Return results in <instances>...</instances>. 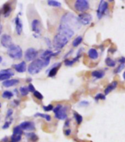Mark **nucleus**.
<instances>
[{"instance_id":"obj_1","label":"nucleus","mask_w":125,"mask_h":142,"mask_svg":"<svg viewBox=\"0 0 125 142\" xmlns=\"http://www.w3.org/2000/svg\"><path fill=\"white\" fill-rule=\"evenodd\" d=\"M50 63V60L36 59L33 60L28 66V71L30 74H38L44 67L48 66Z\"/></svg>"},{"instance_id":"obj_2","label":"nucleus","mask_w":125,"mask_h":142,"mask_svg":"<svg viewBox=\"0 0 125 142\" xmlns=\"http://www.w3.org/2000/svg\"><path fill=\"white\" fill-rule=\"evenodd\" d=\"M68 41H69V39L67 37L57 33L54 38L53 45L56 50H59L62 49L68 43Z\"/></svg>"},{"instance_id":"obj_3","label":"nucleus","mask_w":125,"mask_h":142,"mask_svg":"<svg viewBox=\"0 0 125 142\" xmlns=\"http://www.w3.org/2000/svg\"><path fill=\"white\" fill-rule=\"evenodd\" d=\"M8 54L10 58L15 59V60L21 59L23 57L22 49L18 45H15V44H13L8 49Z\"/></svg>"},{"instance_id":"obj_4","label":"nucleus","mask_w":125,"mask_h":142,"mask_svg":"<svg viewBox=\"0 0 125 142\" xmlns=\"http://www.w3.org/2000/svg\"><path fill=\"white\" fill-rule=\"evenodd\" d=\"M61 23L62 24H65L70 26L71 28H72V25L73 26H77V25H79V24H80L78 22L77 18L75 17V16L73 14L70 13H67L62 17Z\"/></svg>"},{"instance_id":"obj_5","label":"nucleus","mask_w":125,"mask_h":142,"mask_svg":"<svg viewBox=\"0 0 125 142\" xmlns=\"http://www.w3.org/2000/svg\"><path fill=\"white\" fill-rule=\"evenodd\" d=\"M53 111L55 114V117L59 120H64L67 118V107L63 106L62 105H57L55 107H54Z\"/></svg>"},{"instance_id":"obj_6","label":"nucleus","mask_w":125,"mask_h":142,"mask_svg":"<svg viewBox=\"0 0 125 142\" xmlns=\"http://www.w3.org/2000/svg\"><path fill=\"white\" fill-rule=\"evenodd\" d=\"M58 33L61 34V35L67 37L68 39H70L74 36L75 32H74V30L72 28H71L70 26H68L65 24L61 23L59 27V29H58Z\"/></svg>"},{"instance_id":"obj_7","label":"nucleus","mask_w":125,"mask_h":142,"mask_svg":"<svg viewBox=\"0 0 125 142\" xmlns=\"http://www.w3.org/2000/svg\"><path fill=\"white\" fill-rule=\"evenodd\" d=\"M75 9L78 12H85L89 8V3L86 0H77L74 5Z\"/></svg>"},{"instance_id":"obj_8","label":"nucleus","mask_w":125,"mask_h":142,"mask_svg":"<svg viewBox=\"0 0 125 142\" xmlns=\"http://www.w3.org/2000/svg\"><path fill=\"white\" fill-rule=\"evenodd\" d=\"M77 20L80 24L83 25H88L92 21V16L87 13H83L78 16Z\"/></svg>"},{"instance_id":"obj_9","label":"nucleus","mask_w":125,"mask_h":142,"mask_svg":"<svg viewBox=\"0 0 125 142\" xmlns=\"http://www.w3.org/2000/svg\"><path fill=\"white\" fill-rule=\"evenodd\" d=\"M108 9V3L105 1H100L97 11V15L99 19H102Z\"/></svg>"},{"instance_id":"obj_10","label":"nucleus","mask_w":125,"mask_h":142,"mask_svg":"<svg viewBox=\"0 0 125 142\" xmlns=\"http://www.w3.org/2000/svg\"><path fill=\"white\" fill-rule=\"evenodd\" d=\"M38 55V52L34 48H29L25 52L24 58L27 61H33Z\"/></svg>"},{"instance_id":"obj_11","label":"nucleus","mask_w":125,"mask_h":142,"mask_svg":"<svg viewBox=\"0 0 125 142\" xmlns=\"http://www.w3.org/2000/svg\"><path fill=\"white\" fill-rule=\"evenodd\" d=\"M0 42H1V44L2 47L8 49H9L13 44L11 36L8 34H4L2 36L1 39H0Z\"/></svg>"},{"instance_id":"obj_12","label":"nucleus","mask_w":125,"mask_h":142,"mask_svg":"<svg viewBox=\"0 0 125 142\" xmlns=\"http://www.w3.org/2000/svg\"><path fill=\"white\" fill-rule=\"evenodd\" d=\"M59 53H60V51H57L56 52H54L51 49H46L40 55V59H42V60H51V58L52 57L56 56Z\"/></svg>"},{"instance_id":"obj_13","label":"nucleus","mask_w":125,"mask_h":142,"mask_svg":"<svg viewBox=\"0 0 125 142\" xmlns=\"http://www.w3.org/2000/svg\"><path fill=\"white\" fill-rule=\"evenodd\" d=\"M62 66L61 63H54L48 70L46 71V73H48V77H54L56 76V74H57V71L59 70V69L60 68V66Z\"/></svg>"},{"instance_id":"obj_14","label":"nucleus","mask_w":125,"mask_h":142,"mask_svg":"<svg viewBox=\"0 0 125 142\" xmlns=\"http://www.w3.org/2000/svg\"><path fill=\"white\" fill-rule=\"evenodd\" d=\"M19 126L23 130H27V131H32L35 129V124L32 121H24L21 123Z\"/></svg>"},{"instance_id":"obj_15","label":"nucleus","mask_w":125,"mask_h":142,"mask_svg":"<svg viewBox=\"0 0 125 142\" xmlns=\"http://www.w3.org/2000/svg\"><path fill=\"white\" fill-rule=\"evenodd\" d=\"M40 27H41V22L38 19H34L32 22V29L35 34L40 35L41 33L40 30Z\"/></svg>"},{"instance_id":"obj_16","label":"nucleus","mask_w":125,"mask_h":142,"mask_svg":"<svg viewBox=\"0 0 125 142\" xmlns=\"http://www.w3.org/2000/svg\"><path fill=\"white\" fill-rule=\"evenodd\" d=\"M13 68L14 69L19 72V73H24L27 71V64L25 61H22L20 63L18 64H15L13 65Z\"/></svg>"},{"instance_id":"obj_17","label":"nucleus","mask_w":125,"mask_h":142,"mask_svg":"<svg viewBox=\"0 0 125 142\" xmlns=\"http://www.w3.org/2000/svg\"><path fill=\"white\" fill-rule=\"evenodd\" d=\"M15 23H16V33L18 35H21L23 31V24L21 21V19H19L18 16H17L15 20Z\"/></svg>"},{"instance_id":"obj_18","label":"nucleus","mask_w":125,"mask_h":142,"mask_svg":"<svg viewBox=\"0 0 125 142\" xmlns=\"http://www.w3.org/2000/svg\"><path fill=\"white\" fill-rule=\"evenodd\" d=\"M18 83H19V80H18V79H11V80H8L4 81L2 85H3V86H5L6 88H9V87L14 86V85H17Z\"/></svg>"},{"instance_id":"obj_19","label":"nucleus","mask_w":125,"mask_h":142,"mask_svg":"<svg viewBox=\"0 0 125 142\" xmlns=\"http://www.w3.org/2000/svg\"><path fill=\"white\" fill-rule=\"evenodd\" d=\"M11 11H12V8L10 5L8 3L5 4L3 6V13H4L5 17H8L10 15Z\"/></svg>"},{"instance_id":"obj_20","label":"nucleus","mask_w":125,"mask_h":142,"mask_svg":"<svg viewBox=\"0 0 125 142\" xmlns=\"http://www.w3.org/2000/svg\"><path fill=\"white\" fill-rule=\"evenodd\" d=\"M88 55H89V57L91 59L95 60V59H97V58H98V56H99V53H98V52H97L95 49L91 48V49H90L88 51Z\"/></svg>"},{"instance_id":"obj_21","label":"nucleus","mask_w":125,"mask_h":142,"mask_svg":"<svg viewBox=\"0 0 125 142\" xmlns=\"http://www.w3.org/2000/svg\"><path fill=\"white\" fill-rule=\"evenodd\" d=\"M117 84H118V83H117L116 81L112 82V83H111L110 85H108V86L105 89V94L107 95V94H108L109 93H110L113 90H114V89L116 88Z\"/></svg>"},{"instance_id":"obj_22","label":"nucleus","mask_w":125,"mask_h":142,"mask_svg":"<svg viewBox=\"0 0 125 142\" xmlns=\"http://www.w3.org/2000/svg\"><path fill=\"white\" fill-rule=\"evenodd\" d=\"M91 75L97 79H101L105 76V72L102 71H94L91 73Z\"/></svg>"},{"instance_id":"obj_23","label":"nucleus","mask_w":125,"mask_h":142,"mask_svg":"<svg viewBox=\"0 0 125 142\" xmlns=\"http://www.w3.org/2000/svg\"><path fill=\"white\" fill-rule=\"evenodd\" d=\"M26 135L32 142H35V141H37L38 140L37 135L35 133H34V132H27V133H26Z\"/></svg>"},{"instance_id":"obj_24","label":"nucleus","mask_w":125,"mask_h":142,"mask_svg":"<svg viewBox=\"0 0 125 142\" xmlns=\"http://www.w3.org/2000/svg\"><path fill=\"white\" fill-rule=\"evenodd\" d=\"M35 117H37V116H40V117H42L43 118H45L46 121H50L51 120V117L50 115L47 114V113H37L34 115Z\"/></svg>"},{"instance_id":"obj_25","label":"nucleus","mask_w":125,"mask_h":142,"mask_svg":"<svg viewBox=\"0 0 125 142\" xmlns=\"http://www.w3.org/2000/svg\"><path fill=\"white\" fill-rule=\"evenodd\" d=\"M48 5L55 8H60L62 6V4L58 1H56V0H48Z\"/></svg>"},{"instance_id":"obj_26","label":"nucleus","mask_w":125,"mask_h":142,"mask_svg":"<svg viewBox=\"0 0 125 142\" xmlns=\"http://www.w3.org/2000/svg\"><path fill=\"white\" fill-rule=\"evenodd\" d=\"M2 98H4V99H11V98L13 96V93L11 92V91H5L2 93Z\"/></svg>"},{"instance_id":"obj_27","label":"nucleus","mask_w":125,"mask_h":142,"mask_svg":"<svg viewBox=\"0 0 125 142\" xmlns=\"http://www.w3.org/2000/svg\"><path fill=\"white\" fill-rule=\"evenodd\" d=\"M13 135H21L23 134V130L21 128V127L16 126L13 128Z\"/></svg>"},{"instance_id":"obj_28","label":"nucleus","mask_w":125,"mask_h":142,"mask_svg":"<svg viewBox=\"0 0 125 142\" xmlns=\"http://www.w3.org/2000/svg\"><path fill=\"white\" fill-rule=\"evenodd\" d=\"M82 41H83V37L82 36H78L76 38L74 39V41L72 42V46L74 47H76L79 46L81 44Z\"/></svg>"},{"instance_id":"obj_29","label":"nucleus","mask_w":125,"mask_h":142,"mask_svg":"<svg viewBox=\"0 0 125 142\" xmlns=\"http://www.w3.org/2000/svg\"><path fill=\"white\" fill-rule=\"evenodd\" d=\"M105 64L107 66H110V67H114L116 66V61L112 60L111 58H107L105 59Z\"/></svg>"},{"instance_id":"obj_30","label":"nucleus","mask_w":125,"mask_h":142,"mask_svg":"<svg viewBox=\"0 0 125 142\" xmlns=\"http://www.w3.org/2000/svg\"><path fill=\"white\" fill-rule=\"evenodd\" d=\"M19 91H20V94L21 96H27L29 93V91H28V88L27 87H25V86H21L20 88H19Z\"/></svg>"},{"instance_id":"obj_31","label":"nucleus","mask_w":125,"mask_h":142,"mask_svg":"<svg viewBox=\"0 0 125 142\" xmlns=\"http://www.w3.org/2000/svg\"><path fill=\"white\" fill-rule=\"evenodd\" d=\"M74 117H75V121H76V122H77L78 124H80L82 122L83 117L79 113H78L76 112H74Z\"/></svg>"},{"instance_id":"obj_32","label":"nucleus","mask_w":125,"mask_h":142,"mask_svg":"<svg viewBox=\"0 0 125 142\" xmlns=\"http://www.w3.org/2000/svg\"><path fill=\"white\" fill-rule=\"evenodd\" d=\"M12 77L11 74H0V81H5L9 80V78H10Z\"/></svg>"},{"instance_id":"obj_33","label":"nucleus","mask_w":125,"mask_h":142,"mask_svg":"<svg viewBox=\"0 0 125 142\" xmlns=\"http://www.w3.org/2000/svg\"><path fill=\"white\" fill-rule=\"evenodd\" d=\"M21 140V135H12L11 136V141L10 142H19Z\"/></svg>"},{"instance_id":"obj_34","label":"nucleus","mask_w":125,"mask_h":142,"mask_svg":"<svg viewBox=\"0 0 125 142\" xmlns=\"http://www.w3.org/2000/svg\"><path fill=\"white\" fill-rule=\"evenodd\" d=\"M33 94H34L35 97H36L37 99H40V100H42V99H43V94H42L40 92L37 91H35L33 93Z\"/></svg>"},{"instance_id":"obj_35","label":"nucleus","mask_w":125,"mask_h":142,"mask_svg":"<svg viewBox=\"0 0 125 142\" xmlns=\"http://www.w3.org/2000/svg\"><path fill=\"white\" fill-rule=\"evenodd\" d=\"M11 74L12 76L14 75V73H13L12 70L10 69H2L0 71V74Z\"/></svg>"},{"instance_id":"obj_36","label":"nucleus","mask_w":125,"mask_h":142,"mask_svg":"<svg viewBox=\"0 0 125 142\" xmlns=\"http://www.w3.org/2000/svg\"><path fill=\"white\" fill-rule=\"evenodd\" d=\"M124 65L125 64H120L114 71H113V72L115 73V74H117V73H119L120 71H121L122 70H123V69L124 68Z\"/></svg>"},{"instance_id":"obj_37","label":"nucleus","mask_w":125,"mask_h":142,"mask_svg":"<svg viewBox=\"0 0 125 142\" xmlns=\"http://www.w3.org/2000/svg\"><path fill=\"white\" fill-rule=\"evenodd\" d=\"M75 63V62L73 61V60H64V64L67 66H71L72 65H73Z\"/></svg>"},{"instance_id":"obj_38","label":"nucleus","mask_w":125,"mask_h":142,"mask_svg":"<svg viewBox=\"0 0 125 142\" xmlns=\"http://www.w3.org/2000/svg\"><path fill=\"white\" fill-rule=\"evenodd\" d=\"M99 99H105V96L102 94H98L95 96V100L98 101Z\"/></svg>"},{"instance_id":"obj_39","label":"nucleus","mask_w":125,"mask_h":142,"mask_svg":"<svg viewBox=\"0 0 125 142\" xmlns=\"http://www.w3.org/2000/svg\"><path fill=\"white\" fill-rule=\"evenodd\" d=\"M54 109V106L52 105H48L47 106H43V110L45 111H51L53 110Z\"/></svg>"},{"instance_id":"obj_40","label":"nucleus","mask_w":125,"mask_h":142,"mask_svg":"<svg viewBox=\"0 0 125 142\" xmlns=\"http://www.w3.org/2000/svg\"><path fill=\"white\" fill-rule=\"evenodd\" d=\"M28 91L29 92H32L34 93L35 91V88L34 87V85L32 84V83H29V85H28Z\"/></svg>"},{"instance_id":"obj_41","label":"nucleus","mask_w":125,"mask_h":142,"mask_svg":"<svg viewBox=\"0 0 125 142\" xmlns=\"http://www.w3.org/2000/svg\"><path fill=\"white\" fill-rule=\"evenodd\" d=\"M45 42H46L47 46H48L49 48H51V47H52V43H51V41L48 38H45Z\"/></svg>"},{"instance_id":"obj_42","label":"nucleus","mask_w":125,"mask_h":142,"mask_svg":"<svg viewBox=\"0 0 125 142\" xmlns=\"http://www.w3.org/2000/svg\"><path fill=\"white\" fill-rule=\"evenodd\" d=\"M11 121H6L5 123V124L2 126V129H4V130H5V129H8L9 127H10V124H11Z\"/></svg>"},{"instance_id":"obj_43","label":"nucleus","mask_w":125,"mask_h":142,"mask_svg":"<svg viewBox=\"0 0 125 142\" xmlns=\"http://www.w3.org/2000/svg\"><path fill=\"white\" fill-rule=\"evenodd\" d=\"M13 110L12 109H9L7 112V115H6V118H9L12 115H13Z\"/></svg>"},{"instance_id":"obj_44","label":"nucleus","mask_w":125,"mask_h":142,"mask_svg":"<svg viewBox=\"0 0 125 142\" xmlns=\"http://www.w3.org/2000/svg\"><path fill=\"white\" fill-rule=\"evenodd\" d=\"M118 62L121 63V64H125V58L122 57L121 58L118 59Z\"/></svg>"},{"instance_id":"obj_45","label":"nucleus","mask_w":125,"mask_h":142,"mask_svg":"<svg viewBox=\"0 0 125 142\" xmlns=\"http://www.w3.org/2000/svg\"><path fill=\"white\" fill-rule=\"evenodd\" d=\"M64 134H65L66 135H70L71 134V130H70V129L66 130L64 131Z\"/></svg>"},{"instance_id":"obj_46","label":"nucleus","mask_w":125,"mask_h":142,"mask_svg":"<svg viewBox=\"0 0 125 142\" xmlns=\"http://www.w3.org/2000/svg\"><path fill=\"white\" fill-rule=\"evenodd\" d=\"M89 105V102H86V101H83V102H81L80 103V105Z\"/></svg>"},{"instance_id":"obj_47","label":"nucleus","mask_w":125,"mask_h":142,"mask_svg":"<svg viewBox=\"0 0 125 142\" xmlns=\"http://www.w3.org/2000/svg\"><path fill=\"white\" fill-rule=\"evenodd\" d=\"M70 119H67V120L65 121L64 126H65V127H68V126L70 125Z\"/></svg>"},{"instance_id":"obj_48","label":"nucleus","mask_w":125,"mask_h":142,"mask_svg":"<svg viewBox=\"0 0 125 142\" xmlns=\"http://www.w3.org/2000/svg\"><path fill=\"white\" fill-rule=\"evenodd\" d=\"M13 103H14V104H16V105L17 106V105H19V103H20V102H19V101H18V100H14V101H13Z\"/></svg>"},{"instance_id":"obj_49","label":"nucleus","mask_w":125,"mask_h":142,"mask_svg":"<svg viewBox=\"0 0 125 142\" xmlns=\"http://www.w3.org/2000/svg\"><path fill=\"white\" fill-rule=\"evenodd\" d=\"M2 25L0 24V34L2 33Z\"/></svg>"},{"instance_id":"obj_50","label":"nucleus","mask_w":125,"mask_h":142,"mask_svg":"<svg viewBox=\"0 0 125 142\" xmlns=\"http://www.w3.org/2000/svg\"><path fill=\"white\" fill-rule=\"evenodd\" d=\"M2 141H8V138H7V137H5V138L2 140Z\"/></svg>"},{"instance_id":"obj_51","label":"nucleus","mask_w":125,"mask_h":142,"mask_svg":"<svg viewBox=\"0 0 125 142\" xmlns=\"http://www.w3.org/2000/svg\"><path fill=\"white\" fill-rule=\"evenodd\" d=\"M2 62V58L0 56V63H1Z\"/></svg>"},{"instance_id":"obj_52","label":"nucleus","mask_w":125,"mask_h":142,"mask_svg":"<svg viewBox=\"0 0 125 142\" xmlns=\"http://www.w3.org/2000/svg\"><path fill=\"white\" fill-rule=\"evenodd\" d=\"M123 77H124V79L125 80V71H124V74H123Z\"/></svg>"},{"instance_id":"obj_53","label":"nucleus","mask_w":125,"mask_h":142,"mask_svg":"<svg viewBox=\"0 0 125 142\" xmlns=\"http://www.w3.org/2000/svg\"><path fill=\"white\" fill-rule=\"evenodd\" d=\"M1 105H1V103H0V107H1Z\"/></svg>"}]
</instances>
